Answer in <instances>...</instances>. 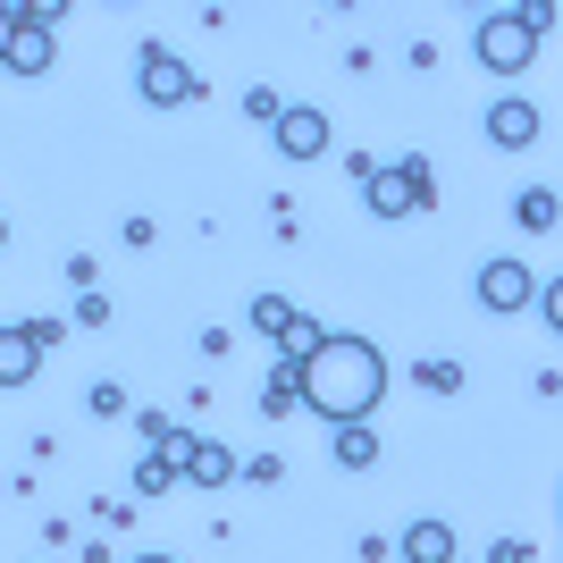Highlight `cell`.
I'll use <instances>...</instances> for the list:
<instances>
[{
  "label": "cell",
  "instance_id": "8",
  "mask_svg": "<svg viewBox=\"0 0 563 563\" xmlns=\"http://www.w3.org/2000/svg\"><path fill=\"white\" fill-rule=\"evenodd\" d=\"M34 371H43V345L25 336V320H9L0 329V387H34Z\"/></svg>",
  "mask_w": 563,
  "mask_h": 563
},
{
  "label": "cell",
  "instance_id": "11",
  "mask_svg": "<svg viewBox=\"0 0 563 563\" xmlns=\"http://www.w3.org/2000/svg\"><path fill=\"white\" fill-rule=\"evenodd\" d=\"M261 412H303V378H295V362H278V371H269V387H261Z\"/></svg>",
  "mask_w": 563,
  "mask_h": 563
},
{
  "label": "cell",
  "instance_id": "1",
  "mask_svg": "<svg viewBox=\"0 0 563 563\" xmlns=\"http://www.w3.org/2000/svg\"><path fill=\"white\" fill-rule=\"evenodd\" d=\"M295 378H303V412H320L329 429H345V421H371L378 412V396H387V353H378L371 336L329 329L303 362H295Z\"/></svg>",
  "mask_w": 563,
  "mask_h": 563
},
{
  "label": "cell",
  "instance_id": "7",
  "mask_svg": "<svg viewBox=\"0 0 563 563\" xmlns=\"http://www.w3.org/2000/svg\"><path fill=\"white\" fill-rule=\"evenodd\" d=\"M488 143H505V152H521V143H539V101L505 93V101L488 110Z\"/></svg>",
  "mask_w": 563,
  "mask_h": 563
},
{
  "label": "cell",
  "instance_id": "12",
  "mask_svg": "<svg viewBox=\"0 0 563 563\" xmlns=\"http://www.w3.org/2000/svg\"><path fill=\"white\" fill-rule=\"evenodd\" d=\"M514 219H521V228H530V235H547V228H555V194H547V186L514 194Z\"/></svg>",
  "mask_w": 563,
  "mask_h": 563
},
{
  "label": "cell",
  "instance_id": "6",
  "mask_svg": "<svg viewBox=\"0 0 563 563\" xmlns=\"http://www.w3.org/2000/svg\"><path fill=\"white\" fill-rule=\"evenodd\" d=\"M479 303L488 311H530V269H521V261H488V269H479Z\"/></svg>",
  "mask_w": 563,
  "mask_h": 563
},
{
  "label": "cell",
  "instance_id": "5",
  "mask_svg": "<svg viewBox=\"0 0 563 563\" xmlns=\"http://www.w3.org/2000/svg\"><path fill=\"white\" fill-rule=\"evenodd\" d=\"M269 135H278L286 161H320V152H329V110H311V101H286Z\"/></svg>",
  "mask_w": 563,
  "mask_h": 563
},
{
  "label": "cell",
  "instance_id": "14",
  "mask_svg": "<svg viewBox=\"0 0 563 563\" xmlns=\"http://www.w3.org/2000/svg\"><path fill=\"white\" fill-rule=\"evenodd\" d=\"M278 110H286V101L269 93V85H253V93H244V118H261V126H278Z\"/></svg>",
  "mask_w": 563,
  "mask_h": 563
},
{
  "label": "cell",
  "instance_id": "13",
  "mask_svg": "<svg viewBox=\"0 0 563 563\" xmlns=\"http://www.w3.org/2000/svg\"><path fill=\"white\" fill-rule=\"evenodd\" d=\"M161 488H177V471H168L161 454H143L135 463V496H161Z\"/></svg>",
  "mask_w": 563,
  "mask_h": 563
},
{
  "label": "cell",
  "instance_id": "19",
  "mask_svg": "<svg viewBox=\"0 0 563 563\" xmlns=\"http://www.w3.org/2000/svg\"><path fill=\"white\" fill-rule=\"evenodd\" d=\"M135 563H177V555H135Z\"/></svg>",
  "mask_w": 563,
  "mask_h": 563
},
{
  "label": "cell",
  "instance_id": "9",
  "mask_svg": "<svg viewBox=\"0 0 563 563\" xmlns=\"http://www.w3.org/2000/svg\"><path fill=\"white\" fill-rule=\"evenodd\" d=\"M404 563H454V521H412L404 530Z\"/></svg>",
  "mask_w": 563,
  "mask_h": 563
},
{
  "label": "cell",
  "instance_id": "18",
  "mask_svg": "<svg viewBox=\"0 0 563 563\" xmlns=\"http://www.w3.org/2000/svg\"><path fill=\"white\" fill-rule=\"evenodd\" d=\"M9 25H18V18H9V0H0V59H9Z\"/></svg>",
  "mask_w": 563,
  "mask_h": 563
},
{
  "label": "cell",
  "instance_id": "15",
  "mask_svg": "<svg viewBox=\"0 0 563 563\" xmlns=\"http://www.w3.org/2000/svg\"><path fill=\"white\" fill-rule=\"evenodd\" d=\"M85 404H93L101 421H118V412H126V387H118V378H101V387H93V396H85Z\"/></svg>",
  "mask_w": 563,
  "mask_h": 563
},
{
  "label": "cell",
  "instance_id": "4",
  "mask_svg": "<svg viewBox=\"0 0 563 563\" xmlns=\"http://www.w3.org/2000/svg\"><path fill=\"white\" fill-rule=\"evenodd\" d=\"M479 59H488L496 76H521L530 59H539V34L521 25V9H496V18L479 25Z\"/></svg>",
  "mask_w": 563,
  "mask_h": 563
},
{
  "label": "cell",
  "instance_id": "3",
  "mask_svg": "<svg viewBox=\"0 0 563 563\" xmlns=\"http://www.w3.org/2000/svg\"><path fill=\"white\" fill-rule=\"evenodd\" d=\"M161 463L177 471V479H194V488H228V479H235V454L219 446V438H177V429H168Z\"/></svg>",
  "mask_w": 563,
  "mask_h": 563
},
{
  "label": "cell",
  "instance_id": "2",
  "mask_svg": "<svg viewBox=\"0 0 563 563\" xmlns=\"http://www.w3.org/2000/svg\"><path fill=\"white\" fill-rule=\"evenodd\" d=\"M135 85H143V101H152V110H177V101H194V93H202V76H194V68H186V59H177L168 43H143Z\"/></svg>",
  "mask_w": 563,
  "mask_h": 563
},
{
  "label": "cell",
  "instance_id": "20",
  "mask_svg": "<svg viewBox=\"0 0 563 563\" xmlns=\"http://www.w3.org/2000/svg\"><path fill=\"white\" fill-rule=\"evenodd\" d=\"M0 244H9V219H0Z\"/></svg>",
  "mask_w": 563,
  "mask_h": 563
},
{
  "label": "cell",
  "instance_id": "10",
  "mask_svg": "<svg viewBox=\"0 0 563 563\" xmlns=\"http://www.w3.org/2000/svg\"><path fill=\"white\" fill-rule=\"evenodd\" d=\"M329 454L345 471H371L378 463V438H371V421H345V429H329Z\"/></svg>",
  "mask_w": 563,
  "mask_h": 563
},
{
  "label": "cell",
  "instance_id": "16",
  "mask_svg": "<svg viewBox=\"0 0 563 563\" xmlns=\"http://www.w3.org/2000/svg\"><path fill=\"white\" fill-rule=\"evenodd\" d=\"M421 387H438V396H454V387H463V371H454V362H421Z\"/></svg>",
  "mask_w": 563,
  "mask_h": 563
},
{
  "label": "cell",
  "instance_id": "17",
  "mask_svg": "<svg viewBox=\"0 0 563 563\" xmlns=\"http://www.w3.org/2000/svg\"><path fill=\"white\" fill-rule=\"evenodd\" d=\"M488 563H530V539H496V547H488Z\"/></svg>",
  "mask_w": 563,
  "mask_h": 563
}]
</instances>
